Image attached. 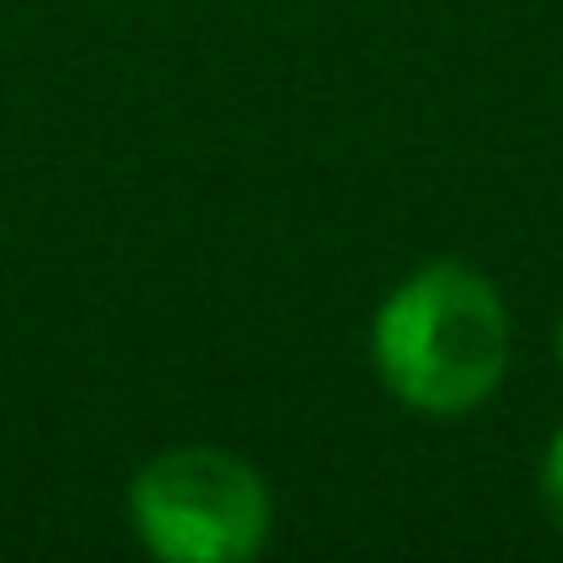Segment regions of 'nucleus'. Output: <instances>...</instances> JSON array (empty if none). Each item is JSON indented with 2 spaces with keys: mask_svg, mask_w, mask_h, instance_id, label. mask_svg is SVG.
<instances>
[{
  "mask_svg": "<svg viewBox=\"0 0 563 563\" xmlns=\"http://www.w3.org/2000/svg\"><path fill=\"white\" fill-rule=\"evenodd\" d=\"M371 360L398 404L420 415H470L508 371L503 294L459 260H431L382 299Z\"/></svg>",
  "mask_w": 563,
  "mask_h": 563,
  "instance_id": "1",
  "label": "nucleus"
},
{
  "mask_svg": "<svg viewBox=\"0 0 563 563\" xmlns=\"http://www.w3.org/2000/svg\"><path fill=\"white\" fill-rule=\"evenodd\" d=\"M139 541L166 563H243L271 536L260 470L227 448H172L128 486Z\"/></svg>",
  "mask_w": 563,
  "mask_h": 563,
  "instance_id": "2",
  "label": "nucleus"
},
{
  "mask_svg": "<svg viewBox=\"0 0 563 563\" xmlns=\"http://www.w3.org/2000/svg\"><path fill=\"white\" fill-rule=\"evenodd\" d=\"M541 503H547V514L563 525V431L547 442V453H541Z\"/></svg>",
  "mask_w": 563,
  "mask_h": 563,
  "instance_id": "3",
  "label": "nucleus"
},
{
  "mask_svg": "<svg viewBox=\"0 0 563 563\" xmlns=\"http://www.w3.org/2000/svg\"><path fill=\"white\" fill-rule=\"evenodd\" d=\"M558 365H563V327H558Z\"/></svg>",
  "mask_w": 563,
  "mask_h": 563,
  "instance_id": "4",
  "label": "nucleus"
}]
</instances>
